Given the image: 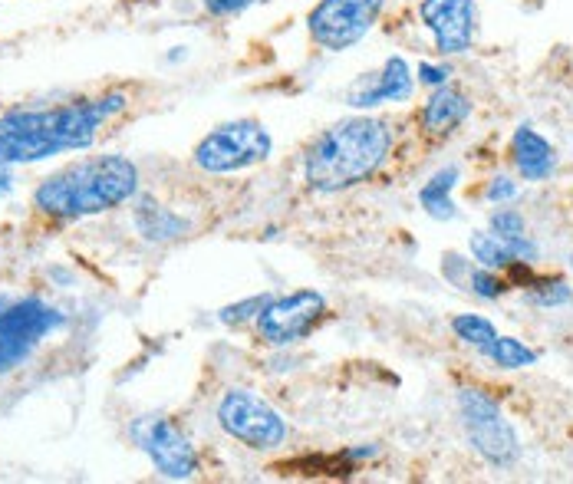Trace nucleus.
<instances>
[{"mask_svg":"<svg viewBox=\"0 0 573 484\" xmlns=\"http://www.w3.org/2000/svg\"><path fill=\"white\" fill-rule=\"evenodd\" d=\"M126 106V93H103L50 109H10L0 116V165H33L89 149L99 129Z\"/></svg>","mask_w":573,"mask_h":484,"instance_id":"obj_1","label":"nucleus"},{"mask_svg":"<svg viewBox=\"0 0 573 484\" xmlns=\"http://www.w3.org/2000/svg\"><path fill=\"white\" fill-rule=\"evenodd\" d=\"M396 132L379 116H350L333 122L303 152V182L317 195H340L369 182L386 165Z\"/></svg>","mask_w":573,"mask_h":484,"instance_id":"obj_2","label":"nucleus"},{"mask_svg":"<svg viewBox=\"0 0 573 484\" xmlns=\"http://www.w3.org/2000/svg\"><path fill=\"white\" fill-rule=\"evenodd\" d=\"M139 195V168L126 155H93L43 178L33 208L56 221H80L126 205Z\"/></svg>","mask_w":573,"mask_h":484,"instance_id":"obj_3","label":"nucleus"},{"mask_svg":"<svg viewBox=\"0 0 573 484\" xmlns=\"http://www.w3.org/2000/svg\"><path fill=\"white\" fill-rule=\"evenodd\" d=\"M271 152H274V135L264 122L234 119L211 129L205 139L195 145L191 162L208 175H231V172H244V168L267 162Z\"/></svg>","mask_w":573,"mask_h":484,"instance_id":"obj_4","label":"nucleus"},{"mask_svg":"<svg viewBox=\"0 0 573 484\" xmlns=\"http://www.w3.org/2000/svg\"><path fill=\"white\" fill-rule=\"evenodd\" d=\"M218 425L221 432L241 442L251 452H274L290 438V425L264 396L254 389L234 386L218 402Z\"/></svg>","mask_w":573,"mask_h":484,"instance_id":"obj_5","label":"nucleus"},{"mask_svg":"<svg viewBox=\"0 0 573 484\" xmlns=\"http://www.w3.org/2000/svg\"><path fill=\"white\" fill-rule=\"evenodd\" d=\"M386 0H317L307 14V33L323 53H346L379 24Z\"/></svg>","mask_w":573,"mask_h":484,"instance_id":"obj_6","label":"nucleus"},{"mask_svg":"<svg viewBox=\"0 0 573 484\" xmlns=\"http://www.w3.org/2000/svg\"><path fill=\"white\" fill-rule=\"evenodd\" d=\"M60 326L63 313L40 297H24L0 307V376L17 369Z\"/></svg>","mask_w":573,"mask_h":484,"instance_id":"obj_7","label":"nucleus"},{"mask_svg":"<svg viewBox=\"0 0 573 484\" xmlns=\"http://www.w3.org/2000/svg\"><path fill=\"white\" fill-rule=\"evenodd\" d=\"M323 313H327V297L320 290H294V294L271 297L254 320L257 340L274 350H287V346L307 340L313 326L323 320Z\"/></svg>","mask_w":573,"mask_h":484,"instance_id":"obj_8","label":"nucleus"},{"mask_svg":"<svg viewBox=\"0 0 573 484\" xmlns=\"http://www.w3.org/2000/svg\"><path fill=\"white\" fill-rule=\"evenodd\" d=\"M132 438H136V445L162 478L168 481L195 478L198 452L172 419H165V415H142V419L132 422Z\"/></svg>","mask_w":573,"mask_h":484,"instance_id":"obj_9","label":"nucleus"},{"mask_svg":"<svg viewBox=\"0 0 573 484\" xmlns=\"http://www.w3.org/2000/svg\"><path fill=\"white\" fill-rule=\"evenodd\" d=\"M419 20L429 30L438 56L468 53L478 40V4L475 0H422Z\"/></svg>","mask_w":573,"mask_h":484,"instance_id":"obj_10","label":"nucleus"},{"mask_svg":"<svg viewBox=\"0 0 573 484\" xmlns=\"http://www.w3.org/2000/svg\"><path fill=\"white\" fill-rule=\"evenodd\" d=\"M415 93V70L406 56H389L376 73H363L353 86L346 89V106L350 109H376V106H396L409 103Z\"/></svg>","mask_w":573,"mask_h":484,"instance_id":"obj_11","label":"nucleus"},{"mask_svg":"<svg viewBox=\"0 0 573 484\" xmlns=\"http://www.w3.org/2000/svg\"><path fill=\"white\" fill-rule=\"evenodd\" d=\"M468 445L488 461L491 468H514L521 458V438L514 432V425L501 415H491V419H478V422H462Z\"/></svg>","mask_w":573,"mask_h":484,"instance_id":"obj_12","label":"nucleus"},{"mask_svg":"<svg viewBox=\"0 0 573 484\" xmlns=\"http://www.w3.org/2000/svg\"><path fill=\"white\" fill-rule=\"evenodd\" d=\"M471 99L465 89H458L452 83L438 86L429 93V99H425V106L419 112V122H422V132L432 135V139H445V135L458 132L468 122L471 116Z\"/></svg>","mask_w":573,"mask_h":484,"instance_id":"obj_13","label":"nucleus"},{"mask_svg":"<svg viewBox=\"0 0 573 484\" xmlns=\"http://www.w3.org/2000/svg\"><path fill=\"white\" fill-rule=\"evenodd\" d=\"M511 162L524 182H544L557 172V149L537 129L518 126L511 135Z\"/></svg>","mask_w":573,"mask_h":484,"instance_id":"obj_14","label":"nucleus"},{"mask_svg":"<svg viewBox=\"0 0 573 484\" xmlns=\"http://www.w3.org/2000/svg\"><path fill=\"white\" fill-rule=\"evenodd\" d=\"M132 221H136V231L142 234L149 244H168V241H178L185 238L191 231V224L175 215L172 208L159 205L155 198L149 195H139L136 198V211H132Z\"/></svg>","mask_w":573,"mask_h":484,"instance_id":"obj_15","label":"nucleus"},{"mask_svg":"<svg viewBox=\"0 0 573 484\" xmlns=\"http://www.w3.org/2000/svg\"><path fill=\"white\" fill-rule=\"evenodd\" d=\"M458 178H462V172H458V165H448V168H438V172L419 188V205L429 218L435 221H452L458 215L455 201H452V191L458 185Z\"/></svg>","mask_w":573,"mask_h":484,"instance_id":"obj_16","label":"nucleus"},{"mask_svg":"<svg viewBox=\"0 0 573 484\" xmlns=\"http://www.w3.org/2000/svg\"><path fill=\"white\" fill-rule=\"evenodd\" d=\"M481 356L498 369H527L537 363V353L521 340H514V336H494L485 350H481Z\"/></svg>","mask_w":573,"mask_h":484,"instance_id":"obj_17","label":"nucleus"},{"mask_svg":"<svg viewBox=\"0 0 573 484\" xmlns=\"http://www.w3.org/2000/svg\"><path fill=\"white\" fill-rule=\"evenodd\" d=\"M468 251L475 257V264L488 267V270H511L514 264V254L508 251V244H504L498 234L491 231H475L468 238Z\"/></svg>","mask_w":573,"mask_h":484,"instance_id":"obj_18","label":"nucleus"},{"mask_svg":"<svg viewBox=\"0 0 573 484\" xmlns=\"http://www.w3.org/2000/svg\"><path fill=\"white\" fill-rule=\"evenodd\" d=\"M524 300L534 303V307L554 310V307H567L573 300V290L567 280H560V277H541V280H531V284H527Z\"/></svg>","mask_w":573,"mask_h":484,"instance_id":"obj_19","label":"nucleus"},{"mask_svg":"<svg viewBox=\"0 0 573 484\" xmlns=\"http://www.w3.org/2000/svg\"><path fill=\"white\" fill-rule=\"evenodd\" d=\"M458 415H462V422L491 419V415H501V405L481 386H465L458 392Z\"/></svg>","mask_w":573,"mask_h":484,"instance_id":"obj_20","label":"nucleus"},{"mask_svg":"<svg viewBox=\"0 0 573 484\" xmlns=\"http://www.w3.org/2000/svg\"><path fill=\"white\" fill-rule=\"evenodd\" d=\"M452 333H455L462 343L475 346L478 353L485 350V346L494 340V336H498V330H494V323L485 320V317H478V313H458V317L452 320Z\"/></svg>","mask_w":573,"mask_h":484,"instance_id":"obj_21","label":"nucleus"},{"mask_svg":"<svg viewBox=\"0 0 573 484\" xmlns=\"http://www.w3.org/2000/svg\"><path fill=\"white\" fill-rule=\"evenodd\" d=\"M468 294H475L478 300H498L508 294V280L498 277V270H488V267H471V277H468Z\"/></svg>","mask_w":573,"mask_h":484,"instance_id":"obj_22","label":"nucleus"},{"mask_svg":"<svg viewBox=\"0 0 573 484\" xmlns=\"http://www.w3.org/2000/svg\"><path fill=\"white\" fill-rule=\"evenodd\" d=\"M267 300H271V294H254V297H247V300L228 303V307L218 313V320L224 326H244V323L257 320V313L267 307Z\"/></svg>","mask_w":573,"mask_h":484,"instance_id":"obj_23","label":"nucleus"},{"mask_svg":"<svg viewBox=\"0 0 573 484\" xmlns=\"http://www.w3.org/2000/svg\"><path fill=\"white\" fill-rule=\"evenodd\" d=\"M488 231L498 234L501 241H514V238H524V234H527V221H524L521 211L498 205V211H494L491 221H488Z\"/></svg>","mask_w":573,"mask_h":484,"instance_id":"obj_24","label":"nucleus"},{"mask_svg":"<svg viewBox=\"0 0 573 484\" xmlns=\"http://www.w3.org/2000/svg\"><path fill=\"white\" fill-rule=\"evenodd\" d=\"M254 4H267V0H201V7L208 10L211 17L218 20H231V17H241L247 14Z\"/></svg>","mask_w":573,"mask_h":484,"instance_id":"obj_25","label":"nucleus"},{"mask_svg":"<svg viewBox=\"0 0 573 484\" xmlns=\"http://www.w3.org/2000/svg\"><path fill=\"white\" fill-rule=\"evenodd\" d=\"M471 267H475V264H471V261H465L462 254H445V257H442V274H445L448 280H452L455 287H462V290L468 287Z\"/></svg>","mask_w":573,"mask_h":484,"instance_id":"obj_26","label":"nucleus"},{"mask_svg":"<svg viewBox=\"0 0 573 484\" xmlns=\"http://www.w3.org/2000/svg\"><path fill=\"white\" fill-rule=\"evenodd\" d=\"M485 198L491 201V205H508V201L518 198V182H511L508 175L491 178L488 188H485Z\"/></svg>","mask_w":573,"mask_h":484,"instance_id":"obj_27","label":"nucleus"},{"mask_svg":"<svg viewBox=\"0 0 573 484\" xmlns=\"http://www.w3.org/2000/svg\"><path fill=\"white\" fill-rule=\"evenodd\" d=\"M419 83L422 86H429V89H438V86H445L448 80H452V66H445V63H419Z\"/></svg>","mask_w":573,"mask_h":484,"instance_id":"obj_28","label":"nucleus"},{"mask_svg":"<svg viewBox=\"0 0 573 484\" xmlns=\"http://www.w3.org/2000/svg\"><path fill=\"white\" fill-rule=\"evenodd\" d=\"M7 188V178H0V191H4Z\"/></svg>","mask_w":573,"mask_h":484,"instance_id":"obj_29","label":"nucleus"}]
</instances>
